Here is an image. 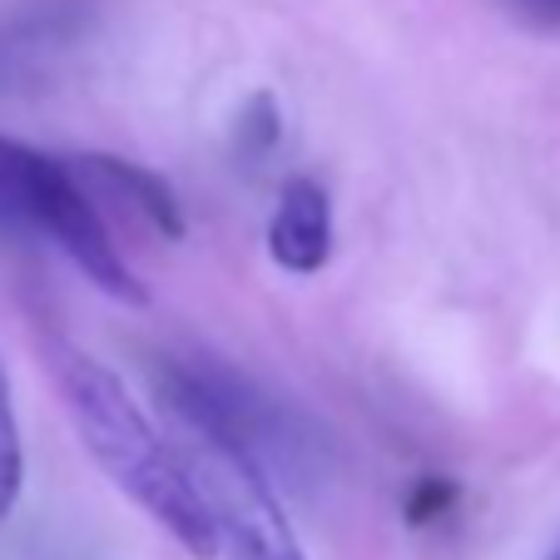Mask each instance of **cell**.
<instances>
[{
    "label": "cell",
    "mask_w": 560,
    "mask_h": 560,
    "mask_svg": "<svg viewBox=\"0 0 560 560\" xmlns=\"http://www.w3.org/2000/svg\"><path fill=\"white\" fill-rule=\"evenodd\" d=\"M268 258L293 278H313L332 258V203L328 189L307 174L283 184L268 219Z\"/></svg>",
    "instance_id": "7a4b0ae2"
},
{
    "label": "cell",
    "mask_w": 560,
    "mask_h": 560,
    "mask_svg": "<svg viewBox=\"0 0 560 560\" xmlns=\"http://www.w3.org/2000/svg\"><path fill=\"white\" fill-rule=\"evenodd\" d=\"M273 144H278V109L268 95H254L244 105V115H238V149L248 159H264Z\"/></svg>",
    "instance_id": "8992f818"
},
{
    "label": "cell",
    "mask_w": 560,
    "mask_h": 560,
    "mask_svg": "<svg viewBox=\"0 0 560 560\" xmlns=\"http://www.w3.org/2000/svg\"><path fill=\"white\" fill-rule=\"evenodd\" d=\"M70 170L80 174V179H95V184H105V189L125 194V199L144 213V223L154 233L184 238V209H179V199H174V189L159 179L154 170L129 164V159H109V154H85V159H74Z\"/></svg>",
    "instance_id": "3957f363"
},
{
    "label": "cell",
    "mask_w": 560,
    "mask_h": 560,
    "mask_svg": "<svg viewBox=\"0 0 560 560\" xmlns=\"http://www.w3.org/2000/svg\"><path fill=\"white\" fill-rule=\"evenodd\" d=\"M60 170H65L60 159L0 135V223L40 233L45 194H50V184L60 179Z\"/></svg>",
    "instance_id": "277c9868"
},
{
    "label": "cell",
    "mask_w": 560,
    "mask_h": 560,
    "mask_svg": "<svg viewBox=\"0 0 560 560\" xmlns=\"http://www.w3.org/2000/svg\"><path fill=\"white\" fill-rule=\"evenodd\" d=\"M550 560H560V550H556V556H550Z\"/></svg>",
    "instance_id": "9c48e42d"
},
{
    "label": "cell",
    "mask_w": 560,
    "mask_h": 560,
    "mask_svg": "<svg viewBox=\"0 0 560 560\" xmlns=\"http://www.w3.org/2000/svg\"><path fill=\"white\" fill-rule=\"evenodd\" d=\"M40 348L55 372V387L65 397V412H70L74 432H80V442L95 456L100 471L154 526L170 530L194 560H219L223 530L199 487V476L189 471V462H179L164 446V436L154 432L149 412L129 397L125 382L100 358H90L85 348H74L65 338H45Z\"/></svg>",
    "instance_id": "6da1fadb"
},
{
    "label": "cell",
    "mask_w": 560,
    "mask_h": 560,
    "mask_svg": "<svg viewBox=\"0 0 560 560\" xmlns=\"http://www.w3.org/2000/svg\"><path fill=\"white\" fill-rule=\"evenodd\" d=\"M526 11H536V15H550V21H560V0H521Z\"/></svg>",
    "instance_id": "ba28073f"
},
{
    "label": "cell",
    "mask_w": 560,
    "mask_h": 560,
    "mask_svg": "<svg viewBox=\"0 0 560 560\" xmlns=\"http://www.w3.org/2000/svg\"><path fill=\"white\" fill-rule=\"evenodd\" d=\"M452 497H456L452 481H442V476H427L422 487L412 491V501H407V516H412V526H427V521L446 516V511H452Z\"/></svg>",
    "instance_id": "52a82bcc"
},
{
    "label": "cell",
    "mask_w": 560,
    "mask_h": 560,
    "mask_svg": "<svg viewBox=\"0 0 560 560\" xmlns=\"http://www.w3.org/2000/svg\"><path fill=\"white\" fill-rule=\"evenodd\" d=\"M21 487H25V446H21V422H15V402H11V377H5V362H0V526L11 521Z\"/></svg>",
    "instance_id": "5b68a950"
}]
</instances>
